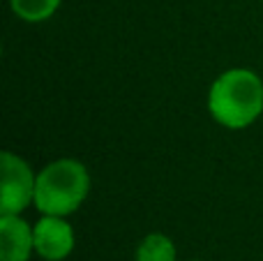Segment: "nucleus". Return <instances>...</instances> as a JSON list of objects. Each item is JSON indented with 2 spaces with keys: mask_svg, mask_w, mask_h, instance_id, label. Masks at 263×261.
Instances as JSON below:
<instances>
[{
  "mask_svg": "<svg viewBox=\"0 0 263 261\" xmlns=\"http://www.w3.org/2000/svg\"><path fill=\"white\" fill-rule=\"evenodd\" d=\"M208 109L219 125L240 129L252 125L263 111V81L245 67L227 69L208 92Z\"/></svg>",
  "mask_w": 263,
  "mask_h": 261,
  "instance_id": "1",
  "label": "nucleus"
},
{
  "mask_svg": "<svg viewBox=\"0 0 263 261\" xmlns=\"http://www.w3.org/2000/svg\"><path fill=\"white\" fill-rule=\"evenodd\" d=\"M90 190L88 169L77 160H55L37 174L35 206L44 215L65 217L79 211Z\"/></svg>",
  "mask_w": 263,
  "mask_h": 261,
  "instance_id": "2",
  "label": "nucleus"
},
{
  "mask_svg": "<svg viewBox=\"0 0 263 261\" xmlns=\"http://www.w3.org/2000/svg\"><path fill=\"white\" fill-rule=\"evenodd\" d=\"M37 176L26 160L5 151L3 153V188H0V215H18L35 203Z\"/></svg>",
  "mask_w": 263,
  "mask_h": 261,
  "instance_id": "3",
  "label": "nucleus"
},
{
  "mask_svg": "<svg viewBox=\"0 0 263 261\" xmlns=\"http://www.w3.org/2000/svg\"><path fill=\"white\" fill-rule=\"evenodd\" d=\"M35 252L46 261H60L74 250V229L65 217L44 215L35 227Z\"/></svg>",
  "mask_w": 263,
  "mask_h": 261,
  "instance_id": "4",
  "label": "nucleus"
},
{
  "mask_svg": "<svg viewBox=\"0 0 263 261\" xmlns=\"http://www.w3.org/2000/svg\"><path fill=\"white\" fill-rule=\"evenodd\" d=\"M32 252V227L18 215H0V261H28Z\"/></svg>",
  "mask_w": 263,
  "mask_h": 261,
  "instance_id": "5",
  "label": "nucleus"
},
{
  "mask_svg": "<svg viewBox=\"0 0 263 261\" xmlns=\"http://www.w3.org/2000/svg\"><path fill=\"white\" fill-rule=\"evenodd\" d=\"M136 261H176V245L164 234H148L136 248Z\"/></svg>",
  "mask_w": 263,
  "mask_h": 261,
  "instance_id": "6",
  "label": "nucleus"
},
{
  "mask_svg": "<svg viewBox=\"0 0 263 261\" xmlns=\"http://www.w3.org/2000/svg\"><path fill=\"white\" fill-rule=\"evenodd\" d=\"M9 7L23 21L40 23L46 21L60 7V0H9Z\"/></svg>",
  "mask_w": 263,
  "mask_h": 261,
  "instance_id": "7",
  "label": "nucleus"
}]
</instances>
